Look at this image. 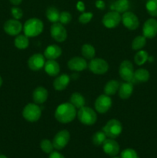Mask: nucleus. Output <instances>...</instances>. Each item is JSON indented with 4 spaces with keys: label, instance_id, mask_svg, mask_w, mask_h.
I'll return each instance as SVG.
<instances>
[{
    "label": "nucleus",
    "instance_id": "cd10ccee",
    "mask_svg": "<svg viewBox=\"0 0 157 158\" xmlns=\"http://www.w3.org/2000/svg\"><path fill=\"white\" fill-rule=\"evenodd\" d=\"M15 46L18 49H26L29 45V37L26 35H18L15 39Z\"/></svg>",
    "mask_w": 157,
    "mask_h": 158
},
{
    "label": "nucleus",
    "instance_id": "473e14b6",
    "mask_svg": "<svg viewBox=\"0 0 157 158\" xmlns=\"http://www.w3.org/2000/svg\"><path fill=\"white\" fill-rule=\"evenodd\" d=\"M146 9L149 15L157 17V0H148L146 4Z\"/></svg>",
    "mask_w": 157,
    "mask_h": 158
},
{
    "label": "nucleus",
    "instance_id": "393cba45",
    "mask_svg": "<svg viewBox=\"0 0 157 158\" xmlns=\"http://www.w3.org/2000/svg\"><path fill=\"white\" fill-rule=\"evenodd\" d=\"M119 83L117 80H112L107 82L104 87V93L106 95L112 96L115 94V93L119 90Z\"/></svg>",
    "mask_w": 157,
    "mask_h": 158
},
{
    "label": "nucleus",
    "instance_id": "f8f14e48",
    "mask_svg": "<svg viewBox=\"0 0 157 158\" xmlns=\"http://www.w3.org/2000/svg\"><path fill=\"white\" fill-rule=\"evenodd\" d=\"M122 22L125 27L129 30H135L139 26V21L137 15L129 11H126L123 14Z\"/></svg>",
    "mask_w": 157,
    "mask_h": 158
},
{
    "label": "nucleus",
    "instance_id": "c03bdc74",
    "mask_svg": "<svg viewBox=\"0 0 157 158\" xmlns=\"http://www.w3.org/2000/svg\"><path fill=\"white\" fill-rule=\"evenodd\" d=\"M0 158H7V157L5 155H0Z\"/></svg>",
    "mask_w": 157,
    "mask_h": 158
},
{
    "label": "nucleus",
    "instance_id": "e433bc0d",
    "mask_svg": "<svg viewBox=\"0 0 157 158\" xmlns=\"http://www.w3.org/2000/svg\"><path fill=\"white\" fill-rule=\"evenodd\" d=\"M93 14L92 12H83L78 17V22L81 24H87L92 20Z\"/></svg>",
    "mask_w": 157,
    "mask_h": 158
},
{
    "label": "nucleus",
    "instance_id": "79ce46f5",
    "mask_svg": "<svg viewBox=\"0 0 157 158\" xmlns=\"http://www.w3.org/2000/svg\"><path fill=\"white\" fill-rule=\"evenodd\" d=\"M9 1H10V2L12 3V5H14V6H18V5L21 4L22 0H9Z\"/></svg>",
    "mask_w": 157,
    "mask_h": 158
},
{
    "label": "nucleus",
    "instance_id": "2f4dec72",
    "mask_svg": "<svg viewBox=\"0 0 157 158\" xmlns=\"http://www.w3.org/2000/svg\"><path fill=\"white\" fill-rule=\"evenodd\" d=\"M106 137H106V135L103 131L95 132L92 136V143L95 146H101L104 143L105 140H106Z\"/></svg>",
    "mask_w": 157,
    "mask_h": 158
},
{
    "label": "nucleus",
    "instance_id": "7ed1b4c3",
    "mask_svg": "<svg viewBox=\"0 0 157 158\" xmlns=\"http://www.w3.org/2000/svg\"><path fill=\"white\" fill-rule=\"evenodd\" d=\"M77 117L83 124L92 126L95 124L97 120V114L94 110L88 106H83L77 112Z\"/></svg>",
    "mask_w": 157,
    "mask_h": 158
},
{
    "label": "nucleus",
    "instance_id": "9d476101",
    "mask_svg": "<svg viewBox=\"0 0 157 158\" xmlns=\"http://www.w3.org/2000/svg\"><path fill=\"white\" fill-rule=\"evenodd\" d=\"M51 36L58 43H62L67 39V31L60 23H53L50 29Z\"/></svg>",
    "mask_w": 157,
    "mask_h": 158
},
{
    "label": "nucleus",
    "instance_id": "4468645a",
    "mask_svg": "<svg viewBox=\"0 0 157 158\" xmlns=\"http://www.w3.org/2000/svg\"><path fill=\"white\" fill-rule=\"evenodd\" d=\"M4 31L9 35H18L22 29V25L17 19L7 20L4 23Z\"/></svg>",
    "mask_w": 157,
    "mask_h": 158
},
{
    "label": "nucleus",
    "instance_id": "bb28decb",
    "mask_svg": "<svg viewBox=\"0 0 157 158\" xmlns=\"http://www.w3.org/2000/svg\"><path fill=\"white\" fill-rule=\"evenodd\" d=\"M46 18L49 19V22L52 23H58V19H59L60 12L58 10V9L53 7V6H51V7L48 8L47 10H46Z\"/></svg>",
    "mask_w": 157,
    "mask_h": 158
},
{
    "label": "nucleus",
    "instance_id": "1a4fd4ad",
    "mask_svg": "<svg viewBox=\"0 0 157 158\" xmlns=\"http://www.w3.org/2000/svg\"><path fill=\"white\" fill-rule=\"evenodd\" d=\"M122 21V16L120 13L115 12V11H110L105 14L103 16V24L108 29H113L117 27Z\"/></svg>",
    "mask_w": 157,
    "mask_h": 158
},
{
    "label": "nucleus",
    "instance_id": "6e6552de",
    "mask_svg": "<svg viewBox=\"0 0 157 158\" xmlns=\"http://www.w3.org/2000/svg\"><path fill=\"white\" fill-rule=\"evenodd\" d=\"M70 140V134L66 130H62L57 133L52 140L54 148L58 151L66 148Z\"/></svg>",
    "mask_w": 157,
    "mask_h": 158
},
{
    "label": "nucleus",
    "instance_id": "c9c22d12",
    "mask_svg": "<svg viewBox=\"0 0 157 158\" xmlns=\"http://www.w3.org/2000/svg\"><path fill=\"white\" fill-rule=\"evenodd\" d=\"M71 20H72V15H71L69 12L63 11V12H60L58 22H59L61 24H62L63 26H64V25H68L70 23Z\"/></svg>",
    "mask_w": 157,
    "mask_h": 158
},
{
    "label": "nucleus",
    "instance_id": "f257e3e1",
    "mask_svg": "<svg viewBox=\"0 0 157 158\" xmlns=\"http://www.w3.org/2000/svg\"><path fill=\"white\" fill-rule=\"evenodd\" d=\"M77 116L76 108L71 103H63L55 111V118L61 123H69Z\"/></svg>",
    "mask_w": 157,
    "mask_h": 158
},
{
    "label": "nucleus",
    "instance_id": "dca6fc26",
    "mask_svg": "<svg viewBox=\"0 0 157 158\" xmlns=\"http://www.w3.org/2000/svg\"><path fill=\"white\" fill-rule=\"evenodd\" d=\"M45 56L41 53L33 54L28 60V66L33 71H38L44 67Z\"/></svg>",
    "mask_w": 157,
    "mask_h": 158
},
{
    "label": "nucleus",
    "instance_id": "2eb2a0df",
    "mask_svg": "<svg viewBox=\"0 0 157 158\" xmlns=\"http://www.w3.org/2000/svg\"><path fill=\"white\" fill-rule=\"evenodd\" d=\"M103 150L107 155L110 157H115L119 153V145L114 139H106L103 143Z\"/></svg>",
    "mask_w": 157,
    "mask_h": 158
},
{
    "label": "nucleus",
    "instance_id": "412c9836",
    "mask_svg": "<svg viewBox=\"0 0 157 158\" xmlns=\"http://www.w3.org/2000/svg\"><path fill=\"white\" fill-rule=\"evenodd\" d=\"M119 96L123 100H127L133 92V84L131 82H126L120 84L119 88Z\"/></svg>",
    "mask_w": 157,
    "mask_h": 158
},
{
    "label": "nucleus",
    "instance_id": "a878e982",
    "mask_svg": "<svg viewBox=\"0 0 157 158\" xmlns=\"http://www.w3.org/2000/svg\"><path fill=\"white\" fill-rule=\"evenodd\" d=\"M69 103H72L75 108L80 109L81 107L85 106L86 100L83 96L78 93H74L71 95L70 99H69Z\"/></svg>",
    "mask_w": 157,
    "mask_h": 158
},
{
    "label": "nucleus",
    "instance_id": "5701e85b",
    "mask_svg": "<svg viewBox=\"0 0 157 158\" xmlns=\"http://www.w3.org/2000/svg\"><path fill=\"white\" fill-rule=\"evenodd\" d=\"M112 11H115L119 13H124L129 9V0H116L110 6Z\"/></svg>",
    "mask_w": 157,
    "mask_h": 158
},
{
    "label": "nucleus",
    "instance_id": "423d86ee",
    "mask_svg": "<svg viewBox=\"0 0 157 158\" xmlns=\"http://www.w3.org/2000/svg\"><path fill=\"white\" fill-rule=\"evenodd\" d=\"M89 70L94 74L97 75H103L107 73L109 69V64L105 60L101 58L92 59L88 65Z\"/></svg>",
    "mask_w": 157,
    "mask_h": 158
},
{
    "label": "nucleus",
    "instance_id": "72a5a7b5",
    "mask_svg": "<svg viewBox=\"0 0 157 158\" xmlns=\"http://www.w3.org/2000/svg\"><path fill=\"white\" fill-rule=\"evenodd\" d=\"M40 148L46 154H51L54 150L52 141H50L48 139H44L40 142Z\"/></svg>",
    "mask_w": 157,
    "mask_h": 158
},
{
    "label": "nucleus",
    "instance_id": "20e7f679",
    "mask_svg": "<svg viewBox=\"0 0 157 158\" xmlns=\"http://www.w3.org/2000/svg\"><path fill=\"white\" fill-rule=\"evenodd\" d=\"M102 131L105 133L107 137L115 139L123 132V125L119 120L112 119L106 123Z\"/></svg>",
    "mask_w": 157,
    "mask_h": 158
},
{
    "label": "nucleus",
    "instance_id": "f3484780",
    "mask_svg": "<svg viewBox=\"0 0 157 158\" xmlns=\"http://www.w3.org/2000/svg\"><path fill=\"white\" fill-rule=\"evenodd\" d=\"M68 67L70 70L80 72V71H83L84 69H86L88 67V64L84 58L75 56L69 60Z\"/></svg>",
    "mask_w": 157,
    "mask_h": 158
},
{
    "label": "nucleus",
    "instance_id": "f704fd0d",
    "mask_svg": "<svg viewBox=\"0 0 157 158\" xmlns=\"http://www.w3.org/2000/svg\"><path fill=\"white\" fill-rule=\"evenodd\" d=\"M120 158H139L136 151L132 148H126L123 150L120 155Z\"/></svg>",
    "mask_w": 157,
    "mask_h": 158
},
{
    "label": "nucleus",
    "instance_id": "4c0bfd02",
    "mask_svg": "<svg viewBox=\"0 0 157 158\" xmlns=\"http://www.w3.org/2000/svg\"><path fill=\"white\" fill-rule=\"evenodd\" d=\"M11 13H12V16L14 17L15 19H20L22 17L23 15V12L20 8L16 7V6H14L11 9Z\"/></svg>",
    "mask_w": 157,
    "mask_h": 158
},
{
    "label": "nucleus",
    "instance_id": "a211bd4d",
    "mask_svg": "<svg viewBox=\"0 0 157 158\" xmlns=\"http://www.w3.org/2000/svg\"><path fill=\"white\" fill-rule=\"evenodd\" d=\"M49 93L47 89L43 86H38L34 89L32 93V99L34 103L36 104H42L47 100Z\"/></svg>",
    "mask_w": 157,
    "mask_h": 158
},
{
    "label": "nucleus",
    "instance_id": "58836bf2",
    "mask_svg": "<svg viewBox=\"0 0 157 158\" xmlns=\"http://www.w3.org/2000/svg\"><path fill=\"white\" fill-rule=\"evenodd\" d=\"M49 158H66L61 153L58 152V151H52L51 154H49Z\"/></svg>",
    "mask_w": 157,
    "mask_h": 158
},
{
    "label": "nucleus",
    "instance_id": "f03ea898",
    "mask_svg": "<svg viewBox=\"0 0 157 158\" xmlns=\"http://www.w3.org/2000/svg\"><path fill=\"white\" fill-rule=\"evenodd\" d=\"M44 25L42 20L37 18H31L25 23L23 26V32L27 37L38 36L42 32Z\"/></svg>",
    "mask_w": 157,
    "mask_h": 158
},
{
    "label": "nucleus",
    "instance_id": "aec40b11",
    "mask_svg": "<svg viewBox=\"0 0 157 158\" xmlns=\"http://www.w3.org/2000/svg\"><path fill=\"white\" fill-rule=\"evenodd\" d=\"M44 69L46 73L50 77H55L60 72L59 64L55 60H48L45 63Z\"/></svg>",
    "mask_w": 157,
    "mask_h": 158
},
{
    "label": "nucleus",
    "instance_id": "37998d69",
    "mask_svg": "<svg viewBox=\"0 0 157 158\" xmlns=\"http://www.w3.org/2000/svg\"><path fill=\"white\" fill-rule=\"evenodd\" d=\"M2 79L1 76H0V87L2 86Z\"/></svg>",
    "mask_w": 157,
    "mask_h": 158
},
{
    "label": "nucleus",
    "instance_id": "c756f323",
    "mask_svg": "<svg viewBox=\"0 0 157 158\" xmlns=\"http://www.w3.org/2000/svg\"><path fill=\"white\" fill-rule=\"evenodd\" d=\"M149 53L146 50H139L134 56V62L138 66L145 64L149 60Z\"/></svg>",
    "mask_w": 157,
    "mask_h": 158
},
{
    "label": "nucleus",
    "instance_id": "a18cd8bd",
    "mask_svg": "<svg viewBox=\"0 0 157 158\" xmlns=\"http://www.w3.org/2000/svg\"><path fill=\"white\" fill-rule=\"evenodd\" d=\"M112 158H119V157H112Z\"/></svg>",
    "mask_w": 157,
    "mask_h": 158
},
{
    "label": "nucleus",
    "instance_id": "ddd939ff",
    "mask_svg": "<svg viewBox=\"0 0 157 158\" xmlns=\"http://www.w3.org/2000/svg\"><path fill=\"white\" fill-rule=\"evenodd\" d=\"M143 35L147 39H152L157 35V20L150 18L146 20L143 26Z\"/></svg>",
    "mask_w": 157,
    "mask_h": 158
},
{
    "label": "nucleus",
    "instance_id": "7c9ffc66",
    "mask_svg": "<svg viewBox=\"0 0 157 158\" xmlns=\"http://www.w3.org/2000/svg\"><path fill=\"white\" fill-rule=\"evenodd\" d=\"M146 44V38L144 35H138L135 37L132 43V49L133 50H140Z\"/></svg>",
    "mask_w": 157,
    "mask_h": 158
},
{
    "label": "nucleus",
    "instance_id": "39448f33",
    "mask_svg": "<svg viewBox=\"0 0 157 158\" xmlns=\"http://www.w3.org/2000/svg\"><path fill=\"white\" fill-rule=\"evenodd\" d=\"M41 115V108L36 103H28L22 110V117L25 120L31 123L38 121Z\"/></svg>",
    "mask_w": 157,
    "mask_h": 158
},
{
    "label": "nucleus",
    "instance_id": "9b49d317",
    "mask_svg": "<svg viewBox=\"0 0 157 158\" xmlns=\"http://www.w3.org/2000/svg\"><path fill=\"white\" fill-rule=\"evenodd\" d=\"M112 101L109 96L103 94L97 97L95 101V109L99 114H105L108 112L111 108Z\"/></svg>",
    "mask_w": 157,
    "mask_h": 158
},
{
    "label": "nucleus",
    "instance_id": "b1692460",
    "mask_svg": "<svg viewBox=\"0 0 157 158\" xmlns=\"http://www.w3.org/2000/svg\"><path fill=\"white\" fill-rule=\"evenodd\" d=\"M149 77H150V74H149V71L146 69L140 68V69H138L134 72L133 80H132V83H133V82L145 83L149 80Z\"/></svg>",
    "mask_w": 157,
    "mask_h": 158
},
{
    "label": "nucleus",
    "instance_id": "a19ab883",
    "mask_svg": "<svg viewBox=\"0 0 157 158\" xmlns=\"http://www.w3.org/2000/svg\"><path fill=\"white\" fill-rule=\"evenodd\" d=\"M76 8H77V9L79 11V12H84L85 9H86V7H85V4L83 2H81V1H79V2H77Z\"/></svg>",
    "mask_w": 157,
    "mask_h": 158
},
{
    "label": "nucleus",
    "instance_id": "6ab92c4d",
    "mask_svg": "<svg viewBox=\"0 0 157 158\" xmlns=\"http://www.w3.org/2000/svg\"><path fill=\"white\" fill-rule=\"evenodd\" d=\"M62 49L57 45H50L44 51V56L47 60H56L62 55Z\"/></svg>",
    "mask_w": 157,
    "mask_h": 158
},
{
    "label": "nucleus",
    "instance_id": "0eeeda50",
    "mask_svg": "<svg viewBox=\"0 0 157 158\" xmlns=\"http://www.w3.org/2000/svg\"><path fill=\"white\" fill-rule=\"evenodd\" d=\"M119 73L124 81L132 83L134 77V68L132 62L129 60H124L122 62L119 66Z\"/></svg>",
    "mask_w": 157,
    "mask_h": 158
},
{
    "label": "nucleus",
    "instance_id": "ea45409f",
    "mask_svg": "<svg viewBox=\"0 0 157 158\" xmlns=\"http://www.w3.org/2000/svg\"><path fill=\"white\" fill-rule=\"evenodd\" d=\"M95 7H96L97 9H101V10L104 9L105 7H106V4H105V2L103 0H97V1L95 2Z\"/></svg>",
    "mask_w": 157,
    "mask_h": 158
},
{
    "label": "nucleus",
    "instance_id": "4be33fe9",
    "mask_svg": "<svg viewBox=\"0 0 157 158\" xmlns=\"http://www.w3.org/2000/svg\"><path fill=\"white\" fill-rule=\"evenodd\" d=\"M70 82V78L66 74H62L56 77L53 81V87L55 90L62 91L66 89Z\"/></svg>",
    "mask_w": 157,
    "mask_h": 158
},
{
    "label": "nucleus",
    "instance_id": "c85d7f7f",
    "mask_svg": "<svg viewBox=\"0 0 157 158\" xmlns=\"http://www.w3.org/2000/svg\"><path fill=\"white\" fill-rule=\"evenodd\" d=\"M82 55L85 59L87 60H92L94 58L95 55V49L93 46L90 44H84L82 46Z\"/></svg>",
    "mask_w": 157,
    "mask_h": 158
}]
</instances>
